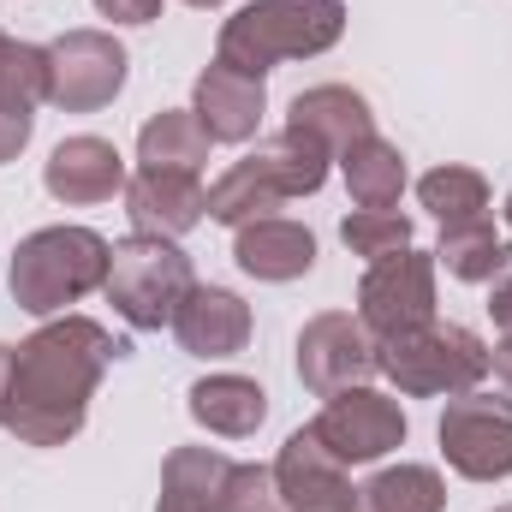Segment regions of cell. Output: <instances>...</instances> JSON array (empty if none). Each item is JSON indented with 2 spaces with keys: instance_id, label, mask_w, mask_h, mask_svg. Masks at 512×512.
<instances>
[{
  "instance_id": "obj_14",
  "label": "cell",
  "mask_w": 512,
  "mask_h": 512,
  "mask_svg": "<svg viewBox=\"0 0 512 512\" xmlns=\"http://www.w3.org/2000/svg\"><path fill=\"white\" fill-rule=\"evenodd\" d=\"M126 215H131V227L149 233V239H185L191 227L209 221V185L197 173L137 167L126 179Z\"/></svg>"
},
{
  "instance_id": "obj_15",
  "label": "cell",
  "mask_w": 512,
  "mask_h": 512,
  "mask_svg": "<svg viewBox=\"0 0 512 512\" xmlns=\"http://www.w3.org/2000/svg\"><path fill=\"white\" fill-rule=\"evenodd\" d=\"M251 304L239 298V292H227V286H191L185 292V304H179V316H173V340H179V352H191V358H239L245 346H251Z\"/></svg>"
},
{
  "instance_id": "obj_31",
  "label": "cell",
  "mask_w": 512,
  "mask_h": 512,
  "mask_svg": "<svg viewBox=\"0 0 512 512\" xmlns=\"http://www.w3.org/2000/svg\"><path fill=\"white\" fill-rule=\"evenodd\" d=\"M6 399H12V346H0V423H6Z\"/></svg>"
},
{
  "instance_id": "obj_10",
  "label": "cell",
  "mask_w": 512,
  "mask_h": 512,
  "mask_svg": "<svg viewBox=\"0 0 512 512\" xmlns=\"http://www.w3.org/2000/svg\"><path fill=\"white\" fill-rule=\"evenodd\" d=\"M358 322L376 340L429 328L435 322V256L411 245V251H399V256L370 262L364 280H358Z\"/></svg>"
},
{
  "instance_id": "obj_27",
  "label": "cell",
  "mask_w": 512,
  "mask_h": 512,
  "mask_svg": "<svg viewBox=\"0 0 512 512\" xmlns=\"http://www.w3.org/2000/svg\"><path fill=\"white\" fill-rule=\"evenodd\" d=\"M30 131H36V114H18V108H0V167L24 155V143H30Z\"/></svg>"
},
{
  "instance_id": "obj_18",
  "label": "cell",
  "mask_w": 512,
  "mask_h": 512,
  "mask_svg": "<svg viewBox=\"0 0 512 512\" xmlns=\"http://www.w3.org/2000/svg\"><path fill=\"white\" fill-rule=\"evenodd\" d=\"M286 126L310 131V137L340 161L352 143L376 137V114H370V102H364L352 84H316V90H298V96H292Z\"/></svg>"
},
{
  "instance_id": "obj_29",
  "label": "cell",
  "mask_w": 512,
  "mask_h": 512,
  "mask_svg": "<svg viewBox=\"0 0 512 512\" xmlns=\"http://www.w3.org/2000/svg\"><path fill=\"white\" fill-rule=\"evenodd\" d=\"M489 316H495V328H501V334H512V274L495 280V292H489Z\"/></svg>"
},
{
  "instance_id": "obj_8",
  "label": "cell",
  "mask_w": 512,
  "mask_h": 512,
  "mask_svg": "<svg viewBox=\"0 0 512 512\" xmlns=\"http://www.w3.org/2000/svg\"><path fill=\"white\" fill-rule=\"evenodd\" d=\"M310 435H316L334 459H346V465H376V459H387L393 447H405L411 423H405V405H399L393 393L364 382V387L328 393V405L316 411Z\"/></svg>"
},
{
  "instance_id": "obj_33",
  "label": "cell",
  "mask_w": 512,
  "mask_h": 512,
  "mask_svg": "<svg viewBox=\"0 0 512 512\" xmlns=\"http://www.w3.org/2000/svg\"><path fill=\"white\" fill-rule=\"evenodd\" d=\"M501 215H507V233H512V191H507V209H501Z\"/></svg>"
},
{
  "instance_id": "obj_17",
  "label": "cell",
  "mask_w": 512,
  "mask_h": 512,
  "mask_svg": "<svg viewBox=\"0 0 512 512\" xmlns=\"http://www.w3.org/2000/svg\"><path fill=\"white\" fill-rule=\"evenodd\" d=\"M191 114L203 120L215 143H251L262 131V114H268V90H262V78H245V72L209 60V72L191 90Z\"/></svg>"
},
{
  "instance_id": "obj_23",
  "label": "cell",
  "mask_w": 512,
  "mask_h": 512,
  "mask_svg": "<svg viewBox=\"0 0 512 512\" xmlns=\"http://www.w3.org/2000/svg\"><path fill=\"white\" fill-rule=\"evenodd\" d=\"M340 173H346V191H352L358 209H393L405 197V155H399V143H387L382 131L352 143L340 155Z\"/></svg>"
},
{
  "instance_id": "obj_6",
  "label": "cell",
  "mask_w": 512,
  "mask_h": 512,
  "mask_svg": "<svg viewBox=\"0 0 512 512\" xmlns=\"http://www.w3.org/2000/svg\"><path fill=\"white\" fill-rule=\"evenodd\" d=\"M197 286L191 274V256L179 251V239H149V233H131L114 245V262H108V304L126 316V328L137 334H161L173 328L185 292Z\"/></svg>"
},
{
  "instance_id": "obj_32",
  "label": "cell",
  "mask_w": 512,
  "mask_h": 512,
  "mask_svg": "<svg viewBox=\"0 0 512 512\" xmlns=\"http://www.w3.org/2000/svg\"><path fill=\"white\" fill-rule=\"evenodd\" d=\"M185 6H197V12H215V6H227V0H185Z\"/></svg>"
},
{
  "instance_id": "obj_34",
  "label": "cell",
  "mask_w": 512,
  "mask_h": 512,
  "mask_svg": "<svg viewBox=\"0 0 512 512\" xmlns=\"http://www.w3.org/2000/svg\"><path fill=\"white\" fill-rule=\"evenodd\" d=\"M495 512H512V507H495Z\"/></svg>"
},
{
  "instance_id": "obj_2",
  "label": "cell",
  "mask_w": 512,
  "mask_h": 512,
  "mask_svg": "<svg viewBox=\"0 0 512 512\" xmlns=\"http://www.w3.org/2000/svg\"><path fill=\"white\" fill-rule=\"evenodd\" d=\"M346 36V6L340 0H245L215 42V60L245 72V78H268L286 60H316Z\"/></svg>"
},
{
  "instance_id": "obj_30",
  "label": "cell",
  "mask_w": 512,
  "mask_h": 512,
  "mask_svg": "<svg viewBox=\"0 0 512 512\" xmlns=\"http://www.w3.org/2000/svg\"><path fill=\"white\" fill-rule=\"evenodd\" d=\"M489 370H495V382L507 387V399H512V334H501V340L489 346Z\"/></svg>"
},
{
  "instance_id": "obj_13",
  "label": "cell",
  "mask_w": 512,
  "mask_h": 512,
  "mask_svg": "<svg viewBox=\"0 0 512 512\" xmlns=\"http://www.w3.org/2000/svg\"><path fill=\"white\" fill-rule=\"evenodd\" d=\"M126 179H131L126 155H120L108 137H96V131H78V137L54 143V155H48V167H42L48 197L66 203V209H90V203L126 197Z\"/></svg>"
},
{
  "instance_id": "obj_26",
  "label": "cell",
  "mask_w": 512,
  "mask_h": 512,
  "mask_svg": "<svg viewBox=\"0 0 512 512\" xmlns=\"http://www.w3.org/2000/svg\"><path fill=\"white\" fill-rule=\"evenodd\" d=\"M340 239H346L352 256L382 262V256L411 251V221H405L399 209H352V215L340 221Z\"/></svg>"
},
{
  "instance_id": "obj_28",
  "label": "cell",
  "mask_w": 512,
  "mask_h": 512,
  "mask_svg": "<svg viewBox=\"0 0 512 512\" xmlns=\"http://www.w3.org/2000/svg\"><path fill=\"white\" fill-rule=\"evenodd\" d=\"M161 6H167V0H96V12L114 18V24H155Z\"/></svg>"
},
{
  "instance_id": "obj_35",
  "label": "cell",
  "mask_w": 512,
  "mask_h": 512,
  "mask_svg": "<svg viewBox=\"0 0 512 512\" xmlns=\"http://www.w3.org/2000/svg\"><path fill=\"white\" fill-rule=\"evenodd\" d=\"M0 36H6V30H0Z\"/></svg>"
},
{
  "instance_id": "obj_21",
  "label": "cell",
  "mask_w": 512,
  "mask_h": 512,
  "mask_svg": "<svg viewBox=\"0 0 512 512\" xmlns=\"http://www.w3.org/2000/svg\"><path fill=\"white\" fill-rule=\"evenodd\" d=\"M209 143L215 137L203 131V120L191 108H161V114H149L143 131H137V161L143 167H161V173H203Z\"/></svg>"
},
{
  "instance_id": "obj_19",
  "label": "cell",
  "mask_w": 512,
  "mask_h": 512,
  "mask_svg": "<svg viewBox=\"0 0 512 512\" xmlns=\"http://www.w3.org/2000/svg\"><path fill=\"white\" fill-rule=\"evenodd\" d=\"M185 399H191V417L209 435H227V441H245V435H256L268 423V393H262V382L233 376V370L227 376H203Z\"/></svg>"
},
{
  "instance_id": "obj_4",
  "label": "cell",
  "mask_w": 512,
  "mask_h": 512,
  "mask_svg": "<svg viewBox=\"0 0 512 512\" xmlns=\"http://www.w3.org/2000/svg\"><path fill=\"white\" fill-rule=\"evenodd\" d=\"M108 262H114V245L96 227H36L30 239H18L6 286L18 310L48 322V316H66V304L102 292Z\"/></svg>"
},
{
  "instance_id": "obj_20",
  "label": "cell",
  "mask_w": 512,
  "mask_h": 512,
  "mask_svg": "<svg viewBox=\"0 0 512 512\" xmlns=\"http://www.w3.org/2000/svg\"><path fill=\"white\" fill-rule=\"evenodd\" d=\"M233 477V459L215 447H173L161 465V501L155 512H221V489Z\"/></svg>"
},
{
  "instance_id": "obj_12",
  "label": "cell",
  "mask_w": 512,
  "mask_h": 512,
  "mask_svg": "<svg viewBox=\"0 0 512 512\" xmlns=\"http://www.w3.org/2000/svg\"><path fill=\"white\" fill-rule=\"evenodd\" d=\"M274 495L280 512H358V489H352V465L334 459L310 423L286 435V447L274 453Z\"/></svg>"
},
{
  "instance_id": "obj_22",
  "label": "cell",
  "mask_w": 512,
  "mask_h": 512,
  "mask_svg": "<svg viewBox=\"0 0 512 512\" xmlns=\"http://www.w3.org/2000/svg\"><path fill=\"white\" fill-rule=\"evenodd\" d=\"M435 262H441L453 280L483 286V280H501V274H507L512 239H507V233H495V221H489V215H477V221H453V227H441Z\"/></svg>"
},
{
  "instance_id": "obj_11",
  "label": "cell",
  "mask_w": 512,
  "mask_h": 512,
  "mask_svg": "<svg viewBox=\"0 0 512 512\" xmlns=\"http://www.w3.org/2000/svg\"><path fill=\"white\" fill-rule=\"evenodd\" d=\"M370 376H382L376 334L352 310H322L298 328V382L316 399H328L340 387H364Z\"/></svg>"
},
{
  "instance_id": "obj_16",
  "label": "cell",
  "mask_w": 512,
  "mask_h": 512,
  "mask_svg": "<svg viewBox=\"0 0 512 512\" xmlns=\"http://www.w3.org/2000/svg\"><path fill=\"white\" fill-rule=\"evenodd\" d=\"M233 262H239L251 280H268V286L304 280V274L316 268V233H310L304 221L262 215V221L233 227Z\"/></svg>"
},
{
  "instance_id": "obj_24",
  "label": "cell",
  "mask_w": 512,
  "mask_h": 512,
  "mask_svg": "<svg viewBox=\"0 0 512 512\" xmlns=\"http://www.w3.org/2000/svg\"><path fill=\"white\" fill-rule=\"evenodd\" d=\"M417 203H423L441 227H453V221H477V215H489V179H483L477 167L447 161V167H435V173L417 179Z\"/></svg>"
},
{
  "instance_id": "obj_25",
  "label": "cell",
  "mask_w": 512,
  "mask_h": 512,
  "mask_svg": "<svg viewBox=\"0 0 512 512\" xmlns=\"http://www.w3.org/2000/svg\"><path fill=\"white\" fill-rule=\"evenodd\" d=\"M48 102V48L0 36V108L36 114Z\"/></svg>"
},
{
  "instance_id": "obj_9",
  "label": "cell",
  "mask_w": 512,
  "mask_h": 512,
  "mask_svg": "<svg viewBox=\"0 0 512 512\" xmlns=\"http://www.w3.org/2000/svg\"><path fill=\"white\" fill-rule=\"evenodd\" d=\"M131 54L114 30H66L48 42V102L60 114H96L126 90Z\"/></svg>"
},
{
  "instance_id": "obj_1",
  "label": "cell",
  "mask_w": 512,
  "mask_h": 512,
  "mask_svg": "<svg viewBox=\"0 0 512 512\" xmlns=\"http://www.w3.org/2000/svg\"><path fill=\"white\" fill-rule=\"evenodd\" d=\"M126 352V340H114L90 316H48L30 340L12 346V399L0 429L24 447H66L84 429L108 364Z\"/></svg>"
},
{
  "instance_id": "obj_5",
  "label": "cell",
  "mask_w": 512,
  "mask_h": 512,
  "mask_svg": "<svg viewBox=\"0 0 512 512\" xmlns=\"http://www.w3.org/2000/svg\"><path fill=\"white\" fill-rule=\"evenodd\" d=\"M376 364L405 399H459L489 376V346L459 322H429V328L376 340Z\"/></svg>"
},
{
  "instance_id": "obj_7",
  "label": "cell",
  "mask_w": 512,
  "mask_h": 512,
  "mask_svg": "<svg viewBox=\"0 0 512 512\" xmlns=\"http://www.w3.org/2000/svg\"><path fill=\"white\" fill-rule=\"evenodd\" d=\"M435 435H441V459L465 483H507L512 477V399L471 387V393L447 399Z\"/></svg>"
},
{
  "instance_id": "obj_3",
  "label": "cell",
  "mask_w": 512,
  "mask_h": 512,
  "mask_svg": "<svg viewBox=\"0 0 512 512\" xmlns=\"http://www.w3.org/2000/svg\"><path fill=\"white\" fill-rule=\"evenodd\" d=\"M328 167L334 155L298 126H280L262 149H251L245 161H233L215 185H209V221L221 227H245V221H262L274 215L280 203L292 197H316L328 185Z\"/></svg>"
}]
</instances>
